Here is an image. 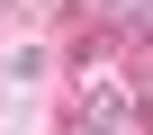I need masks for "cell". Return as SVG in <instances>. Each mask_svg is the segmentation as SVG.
Masks as SVG:
<instances>
[{"instance_id": "obj_2", "label": "cell", "mask_w": 153, "mask_h": 135, "mask_svg": "<svg viewBox=\"0 0 153 135\" xmlns=\"http://www.w3.org/2000/svg\"><path fill=\"white\" fill-rule=\"evenodd\" d=\"M135 108H144V126H153V81H135Z\"/></svg>"}, {"instance_id": "obj_3", "label": "cell", "mask_w": 153, "mask_h": 135, "mask_svg": "<svg viewBox=\"0 0 153 135\" xmlns=\"http://www.w3.org/2000/svg\"><path fill=\"white\" fill-rule=\"evenodd\" d=\"M0 9H9V0H0Z\"/></svg>"}, {"instance_id": "obj_1", "label": "cell", "mask_w": 153, "mask_h": 135, "mask_svg": "<svg viewBox=\"0 0 153 135\" xmlns=\"http://www.w3.org/2000/svg\"><path fill=\"white\" fill-rule=\"evenodd\" d=\"M126 117H135V81L126 72H81V90L63 108V135H117Z\"/></svg>"}]
</instances>
